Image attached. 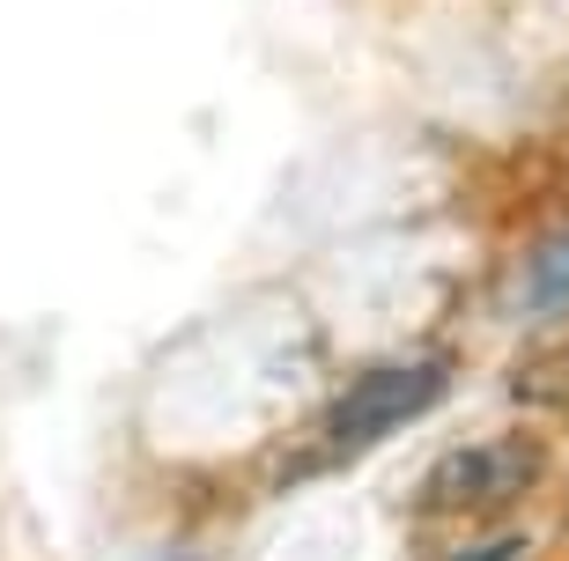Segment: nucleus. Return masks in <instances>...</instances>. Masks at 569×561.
I'll list each match as a JSON object with an SVG mask.
<instances>
[{
  "mask_svg": "<svg viewBox=\"0 0 569 561\" xmlns=\"http://www.w3.org/2000/svg\"><path fill=\"white\" fill-rule=\"evenodd\" d=\"M548 451L540 437H481V443H459V451H443L422 480V510L429 518H496L510 510L518 495H532V480H540Z\"/></svg>",
  "mask_w": 569,
  "mask_h": 561,
  "instance_id": "2",
  "label": "nucleus"
},
{
  "mask_svg": "<svg viewBox=\"0 0 569 561\" xmlns=\"http://www.w3.org/2000/svg\"><path fill=\"white\" fill-rule=\"evenodd\" d=\"M443 392H451V362H443V354H415V362L362 370L356 384L318 414V437H311V458H303V465H348V458L378 451L385 437H400L407 421H422Z\"/></svg>",
  "mask_w": 569,
  "mask_h": 561,
  "instance_id": "1",
  "label": "nucleus"
},
{
  "mask_svg": "<svg viewBox=\"0 0 569 561\" xmlns=\"http://www.w3.org/2000/svg\"><path fill=\"white\" fill-rule=\"evenodd\" d=\"M510 407H518V414H569V340H548V348L518 354Z\"/></svg>",
  "mask_w": 569,
  "mask_h": 561,
  "instance_id": "3",
  "label": "nucleus"
}]
</instances>
